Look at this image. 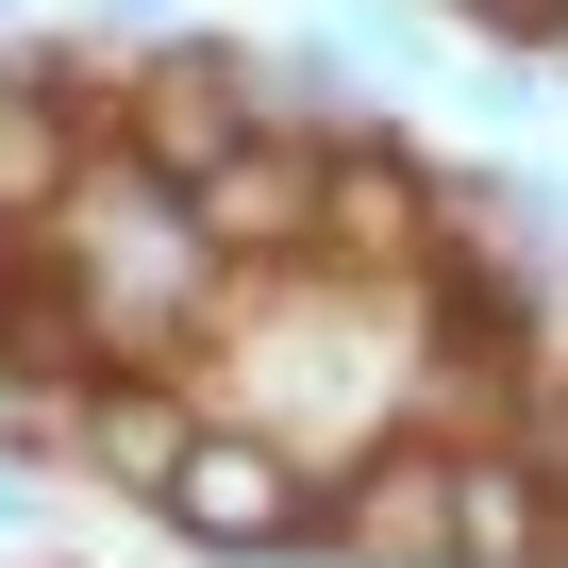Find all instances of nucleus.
I'll return each instance as SVG.
<instances>
[{"instance_id":"8","label":"nucleus","mask_w":568,"mask_h":568,"mask_svg":"<svg viewBox=\"0 0 568 568\" xmlns=\"http://www.w3.org/2000/svg\"><path fill=\"white\" fill-rule=\"evenodd\" d=\"M468 34H568V0H452Z\"/></svg>"},{"instance_id":"1","label":"nucleus","mask_w":568,"mask_h":568,"mask_svg":"<svg viewBox=\"0 0 568 568\" xmlns=\"http://www.w3.org/2000/svg\"><path fill=\"white\" fill-rule=\"evenodd\" d=\"M318 501H335V485L284 452L267 418H201L151 518H168L184 551H217V568H302V551H318Z\"/></svg>"},{"instance_id":"5","label":"nucleus","mask_w":568,"mask_h":568,"mask_svg":"<svg viewBox=\"0 0 568 568\" xmlns=\"http://www.w3.org/2000/svg\"><path fill=\"white\" fill-rule=\"evenodd\" d=\"M335 568H452V435H368L352 485L318 501Z\"/></svg>"},{"instance_id":"3","label":"nucleus","mask_w":568,"mask_h":568,"mask_svg":"<svg viewBox=\"0 0 568 568\" xmlns=\"http://www.w3.org/2000/svg\"><path fill=\"white\" fill-rule=\"evenodd\" d=\"M184 201H201V234H217V267H234V284L318 267V251H335V134H318V118H267V134H251V151H217Z\"/></svg>"},{"instance_id":"9","label":"nucleus","mask_w":568,"mask_h":568,"mask_svg":"<svg viewBox=\"0 0 568 568\" xmlns=\"http://www.w3.org/2000/svg\"><path fill=\"white\" fill-rule=\"evenodd\" d=\"M101 18H168V0H101Z\"/></svg>"},{"instance_id":"4","label":"nucleus","mask_w":568,"mask_h":568,"mask_svg":"<svg viewBox=\"0 0 568 568\" xmlns=\"http://www.w3.org/2000/svg\"><path fill=\"white\" fill-rule=\"evenodd\" d=\"M217 402L201 385H168V352H118V368H84L68 385V435H51V468H84V485H118V501H168V468H184V435H201Z\"/></svg>"},{"instance_id":"2","label":"nucleus","mask_w":568,"mask_h":568,"mask_svg":"<svg viewBox=\"0 0 568 568\" xmlns=\"http://www.w3.org/2000/svg\"><path fill=\"white\" fill-rule=\"evenodd\" d=\"M284 101H267V51H234V34H151L134 68H118V101H101V134L118 151H151L168 184H201L217 151H251Z\"/></svg>"},{"instance_id":"6","label":"nucleus","mask_w":568,"mask_h":568,"mask_svg":"<svg viewBox=\"0 0 568 568\" xmlns=\"http://www.w3.org/2000/svg\"><path fill=\"white\" fill-rule=\"evenodd\" d=\"M452 568H568V452L452 435Z\"/></svg>"},{"instance_id":"7","label":"nucleus","mask_w":568,"mask_h":568,"mask_svg":"<svg viewBox=\"0 0 568 568\" xmlns=\"http://www.w3.org/2000/svg\"><path fill=\"white\" fill-rule=\"evenodd\" d=\"M84 51H34V34H0V217H68V184H84Z\"/></svg>"}]
</instances>
